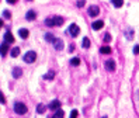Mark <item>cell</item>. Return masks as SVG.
Masks as SVG:
<instances>
[{"label":"cell","instance_id":"cell-1","mask_svg":"<svg viewBox=\"0 0 139 118\" xmlns=\"http://www.w3.org/2000/svg\"><path fill=\"white\" fill-rule=\"evenodd\" d=\"M23 59H24V62H27V63H32L34 61L37 59V54L34 51H28L25 55L23 56Z\"/></svg>","mask_w":139,"mask_h":118},{"label":"cell","instance_id":"cell-2","mask_svg":"<svg viewBox=\"0 0 139 118\" xmlns=\"http://www.w3.org/2000/svg\"><path fill=\"white\" fill-rule=\"evenodd\" d=\"M14 111L17 114H20V115H23V114L27 113V106L23 103H16L14 104Z\"/></svg>","mask_w":139,"mask_h":118},{"label":"cell","instance_id":"cell-3","mask_svg":"<svg viewBox=\"0 0 139 118\" xmlns=\"http://www.w3.org/2000/svg\"><path fill=\"white\" fill-rule=\"evenodd\" d=\"M69 34H70L72 37H77L79 35V32H80V30H79V27L76 25V24H70L69 25Z\"/></svg>","mask_w":139,"mask_h":118},{"label":"cell","instance_id":"cell-4","mask_svg":"<svg viewBox=\"0 0 139 118\" xmlns=\"http://www.w3.org/2000/svg\"><path fill=\"white\" fill-rule=\"evenodd\" d=\"M98 13H100L98 6H90V7H89V16H90V17L98 16Z\"/></svg>","mask_w":139,"mask_h":118},{"label":"cell","instance_id":"cell-5","mask_svg":"<svg viewBox=\"0 0 139 118\" xmlns=\"http://www.w3.org/2000/svg\"><path fill=\"white\" fill-rule=\"evenodd\" d=\"M54 47H55V49H56V51H62V49H63V41L59 40V38H55Z\"/></svg>","mask_w":139,"mask_h":118},{"label":"cell","instance_id":"cell-6","mask_svg":"<svg viewBox=\"0 0 139 118\" xmlns=\"http://www.w3.org/2000/svg\"><path fill=\"white\" fill-rule=\"evenodd\" d=\"M105 69L110 72H114L115 70V62H114L112 59H108V61L105 62Z\"/></svg>","mask_w":139,"mask_h":118},{"label":"cell","instance_id":"cell-7","mask_svg":"<svg viewBox=\"0 0 139 118\" xmlns=\"http://www.w3.org/2000/svg\"><path fill=\"white\" fill-rule=\"evenodd\" d=\"M4 42L6 44H13L14 42V37H13V34L10 32V31H7V32L4 34Z\"/></svg>","mask_w":139,"mask_h":118},{"label":"cell","instance_id":"cell-8","mask_svg":"<svg viewBox=\"0 0 139 118\" xmlns=\"http://www.w3.org/2000/svg\"><path fill=\"white\" fill-rule=\"evenodd\" d=\"M7 52H9V44L3 42L2 45H0V55L4 56V55H7Z\"/></svg>","mask_w":139,"mask_h":118},{"label":"cell","instance_id":"cell-9","mask_svg":"<svg viewBox=\"0 0 139 118\" xmlns=\"http://www.w3.org/2000/svg\"><path fill=\"white\" fill-rule=\"evenodd\" d=\"M103 27H104V23L101 21V20H97V21H94V23L91 24V28L96 30V31H97V30H101Z\"/></svg>","mask_w":139,"mask_h":118},{"label":"cell","instance_id":"cell-10","mask_svg":"<svg viewBox=\"0 0 139 118\" xmlns=\"http://www.w3.org/2000/svg\"><path fill=\"white\" fill-rule=\"evenodd\" d=\"M25 18L28 20V21H32V20H35V18H37V13L34 11V10H30V11H27Z\"/></svg>","mask_w":139,"mask_h":118},{"label":"cell","instance_id":"cell-11","mask_svg":"<svg viewBox=\"0 0 139 118\" xmlns=\"http://www.w3.org/2000/svg\"><path fill=\"white\" fill-rule=\"evenodd\" d=\"M52 23H54V25H62L63 24V18L62 17H59V16H55V17H52Z\"/></svg>","mask_w":139,"mask_h":118},{"label":"cell","instance_id":"cell-12","mask_svg":"<svg viewBox=\"0 0 139 118\" xmlns=\"http://www.w3.org/2000/svg\"><path fill=\"white\" fill-rule=\"evenodd\" d=\"M21 75H23V69L21 68H14L13 69V77L14 79H18Z\"/></svg>","mask_w":139,"mask_h":118},{"label":"cell","instance_id":"cell-13","mask_svg":"<svg viewBox=\"0 0 139 118\" xmlns=\"http://www.w3.org/2000/svg\"><path fill=\"white\" fill-rule=\"evenodd\" d=\"M59 107H61V101H58V100H54V101L49 104V108H51V110H54V111L59 110Z\"/></svg>","mask_w":139,"mask_h":118},{"label":"cell","instance_id":"cell-14","mask_svg":"<svg viewBox=\"0 0 139 118\" xmlns=\"http://www.w3.org/2000/svg\"><path fill=\"white\" fill-rule=\"evenodd\" d=\"M28 30L27 28H21V30H18V35L23 38V40H25V38H28Z\"/></svg>","mask_w":139,"mask_h":118},{"label":"cell","instance_id":"cell-15","mask_svg":"<svg viewBox=\"0 0 139 118\" xmlns=\"http://www.w3.org/2000/svg\"><path fill=\"white\" fill-rule=\"evenodd\" d=\"M63 117H65V113H63V111H62L61 108H59V110L55 111V114H54V115H52L51 118H63Z\"/></svg>","mask_w":139,"mask_h":118},{"label":"cell","instance_id":"cell-16","mask_svg":"<svg viewBox=\"0 0 139 118\" xmlns=\"http://www.w3.org/2000/svg\"><path fill=\"white\" fill-rule=\"evenodd\" d=\"M100 52L104 54V55H108V54H111V48L105 45V47H101V48H100Z\"/></svg>","mask_w":139,"mask_h":118},{"label":"cell","instance_id":"cell-17","mask_svg":"<svg viewBox=\"0 0 139 118\" xmlns=\"http://www.w3.org/2000/svg\"><path fill=\"white\" fill-rule=\"evenodd\" d=\"M45 41H47V42H54V41H55V37L52 35L51 32H47V34H45Z\"/></svg>","mask_w":139,"mask_h":118},{"label":"cell","instance_id":"cell-18","mask_svg":"<svg viewBox=\"0 0 139 118\" xmlns=\"http://www.w3.org/2000/svg\"><path fill=\"white\" fill-rule=\"evenodd\" d=\"M45 110H47V107H45L44 104H38V107H37V113L38 114H44Z\"/></svg>","mask_w":139,"mask_h":118},{"label":"cell","instance_id":"cell-19","mask_svg":"<svg viewBox=\"0 0 139 118\" xmlns=\"http://www.w3.org/2000/svg\"><path fill=\"white\" fill-rule=\"evenodd\" d=\"M70 65L72 66H79V65H80V59L79 58H72L70 59Z\"/></svg>","mask_w":139,"mask_h":118},{"label":"cell","instance_id":"cell-20","mask_svg":"<svg viewBox=\"0 0 139 118\" xmlns=\"http://www.w3.org/2000/svg\"><path fill=\"white\" fill-rule=\"evenodd\" d=\"M54 77H55V72H52V70H51V72H48V73L44 76V79H47V80H52Z\"/></svg>","mask_w":139,"mask_h":118},{"label":"cell","instance_id":"cell-21","mask_svg":"<svg viewBox=\"0 0 139 118\" xmlns=\"http://www.w3.org/2000/svg\"><path fill=\"white\" fill-rule=\"evenodd\" d=\"M82 45H83V48H90V40L87 37H84L83 38V42H82Z\"/></svg>","mask_w":139,"mask_h":118},{"label":"cell","instance_id":"cell-22","mask_svg":"<svg viewBox=\"0 0 139 118\" xmlns=\"http://www.w3.org/2000/svg\"><path fill=\"white\" fill-rule=\"evenodd\" d=\"M18 55H20V48H13V49H11V56L13 58H17V56H18Z\"/></svg>","mask_w":139,"mask_h":118},{"label":"cell","instance_id":"cell-23","mask_svg":"<svg viewBox=\"0 0 139 118\" xmlns=\"http://www.w3.org/2000/svg\"><path fill=\"white\" fill-rule=\"evenodd\" d=\"M112 4L115 6V7H121L124 3H122V2H120V0H112Z\"/></svg>","mask_w":139,"mask_h":118},{"label":"cell","instance_id":"cell-24","mask_svg":"<svg viewBox=\"0 0 139 118\" xmlns=\"http://www.w3.org/2000/svg\"><path fill=\"white\" fill-rule=\"evenodd\" d=\"M3 17H4V18H11V14H10V11L4 10V11H3Z\"/></svg>","mask_w":139,"mask_h":118},{"label":"cell","instance_id":"cell-25","mask_svg":"<svg viewBox=\"0 0 139 118\" xmlns=\"http://www.w3.org/2000/svg\"><path fill=\"white\" fill-rule=\"evenodd\" d=\"M111 41V35L110 34H105V35H104V42H110Z\"/></svg>","mask_w":139,"mask_h":118},{"label":"cell","instance_id":"cell-26","mask_svg":"<svg viewBox=\"0 0 139 118\" xmlns=\"http://www.w3.org/2000/svg\"><path fill=\"white\" fill-rule=\"evenodd\" d=\"M70 118H77V110H73L70 113Z\"/></svg>","mask_w":139,"mask_h":118},{"label":"cell","instance_id":"cell-27","mask_svg":"<svg viewBox=\"0 0 139 118\" xmlns=\"http://www.w3.org/2000/svg\"><path fill=\"white\" fill-rule=\"evenodd\" d=\"M132 34H134V32H132V30L127 31V38H128V40H132Z\"/></svg>","mask_w":139,"mask_h":118},{"label":"cell","instance_id":"cell-28","mask_svg":"<svg viewBox=\"0 0 139 118\" xmlns=\"http://www.w3.org/2000/svg\"><path fill=\"white\" fill-rule=\"evenodd\" d=\"M0 103H2V104H6V99H4V96H3L2 91H0Z\"/></svg>","mask_w":139,"mask_h":118},{"label":"cell","instance_id":"cell-29","mask_svg":"<svg viewBox=\"0 0 139 118\" xmlns=\"http://www.w3.org/2000/svg\"><path fill=\"white\" fill-rule=\"evenodd\" d=\"M134 54H136V55L139 54V45H136V47L134 48Z\"/></svg>","mask_w":139,"mask_h":118},{"label":"cell","instance_id":"cell-30","mask_svg":"<svg viewBox=\"0 0 139 118\" xmlns=\"http://www.w3.org/2000/svg\"><path fill=\"white\" fill-rule=\"evenodd\" d=\"M84 6V2H77V7H83Z\"/></svg>","mask_w":139,"mask_h":118},{"label":"cell","instance_id":"cell-31","mask_svg":"<svg viewBox=\"0 0 139 118\" xmlns=\"http://www.w3.org/2000/svg\"><path fill=\"white\" fill-rule=\"evenodd\" d=\"M3 27V20H0V28Z\"/></svg>","mask_w":139,"mask_h":118},{"label":"cell","instance_id":"cell-32","mask_svg":"<svg viewBox=\"0 0 139 118\" xmlns=\"http://www.w3.org/2000/svg\"><path fill=\"white\" fill-rule=\"evenodd\" d=\"M101 118H107V117H101Z\"/></svg>","mask_w":139,"mask_h":118}]
</instances>
